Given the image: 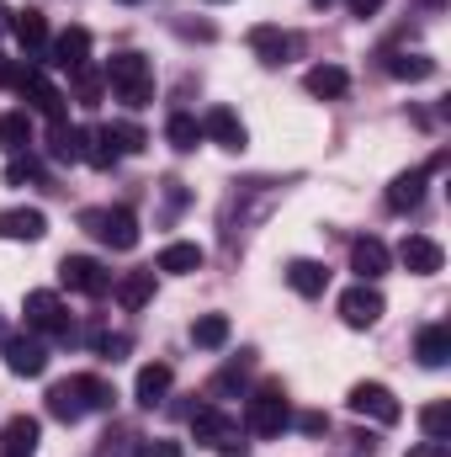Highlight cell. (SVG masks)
Segmentation results:
<instances>
[{"instance_id": "obj_1", "label": "cell", "mask_w": 451, "mask_h": 457, "mask_svg": "<svg viewBox=\"0 0 451 457\" xmlns=\"http://www.w3.org/2000/svg\"><path fill=\"white\" fill-rule=\"evenodd\" d=\"M107 86H112V96L122 107H149L154 102V70H149L144 54H117L107 64Z\"/></svg>"}, {"instance_id": "obj_2", "label": "cell", "mask_w": 451, "mask_h": 457, "mask_svg": "<svg viewBox=\"0 0 451 457\" xmlns=\"http://www.w3.org/2000/svg\"><path fill=\"white\" fill-rule=\"evenodd\" d=\"M292 426V404H287V394H282V383H266V388H255L250 394V410H244V431L250 436H282Z\"/></svg>"}, {"instance_id": "obj_3", "label": "cell", "mask_w": 451, "mask_h": 457, "mask_svg": "<svg viewBox=\"0 0 451 457\" xmlns=\"http://www.w3.org/2000/svg\"><path fill=\"white\" fill-rule=\"evenodd\" d=\"M11 86L21 91V102H27L37 117H48V122H64V96H59V86H53L43 70H16V80H11Z\"/></svg>"}, {"instance_id": "obj_4", "label": "cell", "mask_w": 451, "mask_h": 457, "mask_svg": "<svg viewBox=\"0 0 451 457\" xmlns=\"http://www.w3.org/2000/svg\"><path fill=\"white\" fill-rule=\"evenodd\" d=\"M80 224L91 228L102 245H112V250H133V245H138V219H133L127 208H91Z\"/></svg>"}, {"instance_id": "obj_5", "label": "cell", "mask_w": 451, "mask_h": 457, "mask_svg": "<svg viewBox=\"0 0 451 457\" xmlns=\"http://www.w3.org/2000/svg\"><path fill=\"white\" fill-rule=\"evenodd\" d=\"M59 277H64L70 293H86V298H102L112 287V271L102 261H91V255H64L59 261Z\"/></svg>"}, {"instance_id": "obj_6", "label": "cell", "mask_w": 451, "mask_h": 457, "mask_svg": "<svg viewBox=\"0 0 451 457\" xmlns=\"http://www.w3.org/2000/svg\"><path fill=\"white\" fill-rule=\"evenodd\" d=\"M192 442H202V447H239V420L224 415V410H213V404H202V410H192Z\"/></svg>"}, {"instance_id": "obj_7", "label": "cell", "mask_w": 451, "mask_h": 457, "mask_svg": "<svg viewBox=\"0 0 451 457\" xmlns=\"http://www.w3.org/2000/svg\"><path fill=\"white\" fill-rule=\"evenodd\" d=\"M21 314H27V330L32 336H70V314H64L59 293H27Z\"/></svg>"}, {"instance_id": "obj_8", "label": "cell", "mask_w": 451, "mask_h": 457, "mask_svg": "<svg viewBox=\"0 0 451 457\" xmlns=\"http://www.w3.org/2000/svg\"><path fill=\"white\" fill-rule=\"evenodd\" d=\"M345 404H350L356 415H372L377 426H398V420H404V410H398L393 388H382V383H356Z\"/></svg>"}, {"instance_id": "obj_9", "label": "cell", "mask_w": 451, "mask_h": 457, "mask_svg": "<svg viewBox=\"0 0 451 457\" xmlns=\"http://www.w3.org/2000/svg\"><path fill=\"white\" fill-rule=\"evenodd\" d=\"M382 309H388V303H382V293H377L372 282H356V287L340 298V320H345L350 330H372V325L382 320Z\"/></svg>"}, {"instance_id": "obj_10", "label": "cell", "mask_w": 451, "mask_h": 457, "mask_svg": "<svg viewBox=\"0 0 451 457\" xmlns=\"http://www.w3.org/2000/svg\"><path fill=\"white\" fill-rule=\"evenodd\" d=\"M0 351H5V367L16 378H43L48 372V345L37 341V336H5Z\"/></svg>"}, {"instance_id": "obj_11", "label": "cell", "mask_w": 451, "mask_h": 457, "mask_svg": "<svg viewBox=\"0 0 451 457\" xmlns=\"http://www.w3.org/2000/svg\"><path fill=\"white\" fill-rule=\"evenodd\" d=\"M48 64H53V70H64V75L86 70V64H91V32H86V27L59 32V37H53V48H48Z\"/></svg>"}, {"instance_id": "obj_12", "label": "cell", "mask_w": 451, "mask_h": 457, "mask_svg": "<svg viewBox=\"0 0 451 457\" xmlns=\"http://www.w3.org/2000/svg\"><path fill=\"white\" fill-rule=\"evenodd\" d=\"M250 48H255L260 64H287L298 54V37L282 32V27H271V21H260V27H250Z\"/></svg>"}, {"instance_id": "obj_13", "label": "cell", "mask_w": 451, "mask_h": 457, "mask_svg": "<svg viewBox=\"0 0 451 457\" xmlns=\"http://www.w3.org/2000/svg\"><path fill=\"white\" fill-rule=\"evenodd\" d=\"M11 32H16V43L27 48V59H43V54H48V16H43L37 5L11 11Z\"/></svg>"}, {"instance_id": "obj_14", "label": "cell", "mask_w": 451, "mask_h": 457, "mask_svg": "<svg viewBox=\"0 0 451 457\" xmlns=\"http://www.w3.org/2000/svg\"><path fill=\"white\" fill-rule=\"evenodd\" d=\"M398 261H404L414 277H436V271L447 266V250H441L436 239H425V234H409V239L398 245Z\"/></svg>"}, {"instance_id": "obj_15", "label": "cell", "mask_w": 451, "mask_h": 457, "mask_svg": "<svg viewBox=\"0 0 451 457\" xmlns=\"http://www.w3.org/2000/svg\"><path fill=\"white\" fill-rule=\"evenodd\" d=\"M170 383H176V372H170L165 361H149V367H138V378H133V399H138L144 410H154V404H165Z\"/></svg>"}, {"instance_id": "obj_16", "label": "cell", "mask_w": 451, "mask_h": 457, "mask_svg": "<svg viewBox=\"0 0 451 457\" xmlns=\"http://www.w3.org/2000/svg\"><path fill=\"white\" fill-rule=\"evenodd\" d=\"M37 436H43V426H37L32 415H11V420H5V431H0V453H5V457H32Z\"/></svg>"}, {"instance_id": "obj_17", "label": "cell", "mask_w": 451, "mask_h": 457, "mask_svg": "<svg viewBox=\"0 0 451 457\" xmlns=\"http://www.w3.org/2000/svg\"><path fill=\"white\" fill-rule=\"evenodd\" d=\"M350 271H356L361 282H377V277L388 271V245H382V239H372V234H366V239H356V245H350Z\"/></svg>"}, {"instance_id": "obj_18", "label": "cell", "mask_w": 451, "mask_h": 457, "mask_svg": "<svg viewBox=\"0 0 451 457\" xmlns=\"http://www.w3.org/2000/svg\"><path fill=\"white\" fill-rule=\"evenodd\" d=\"M43 234H48V219H43L37 208H5V213H0V239H27V245H32V239H43Z\"/></svg>"}, {"instance_id": "obj_19", "label": "cell", "mask_w": 451, "mask_h": 457, "mask_svg": "<svg viewBox=\"0 0 451 457\" xmlns=\"http://www.w3.org/2000/svg\"><path fill=\"white\" fill-rule=\"evenodd\" d=\"M202 138H213V144H224V149H244V122L228 112V107H213V112L202 117Z\"/></svg>"}, {"instance_id": "obj_20", "label": "cell", "mask_w": 451, "mask_h": 457, "mask_svg": "<svg viewBox=\"0 0 451 457\" xmlns=\"http://www.w3.org/2000/svg\"><path fill=\"white\" fill-rule=\"evenodd\" d=\"M382 70H388L393 80H409V86H414V80H430V75H436V59H430V54H404V48H398V54L382 59Z\"/></svg>"}, {"instance_id": "obj_21", "label": "cell", "mask_w": 451, "mask_h": 457, "mask_svg": "<svg viewBox=\"0 0 451 457\" xmlns=\"http://www.w3.org/2000/svg\"><path fill=\"white\" fill-rule=\"evenodd\" d=\"M425 181H430V170H404V176L388 187V208H393V213H409V208H420V197H425Z\"/></svg>"}, {"instance_id": "obj_22", "label": "cell", "mask_w": 451, "mask_h": 457, "mask_svg": "<svg viewBox=\"0 0 451 457\" xmlns=\"http://www.w3.org/2000/svg\"><path fill=\"white\" fill-rule=\"evenodd\" d=\"M48 415H53V420H64V426H75V420L86 415V399H80L75 378H64V383H53V388H48Z\"/></svg>"}, {"instance_id": "obj_23", "label": "cell", "mask_w": 451, "mask_h": 457, "mask_svg": "<svg viewBox=\"0 0 451 457\" xmlns=\"http://www.w3.org/2000/svg\"><path fill=\"white\" fill-rule=\"evenodd\" d=\"M414 356H420V367H447L451 361V330L447 325H425L420 341H414Z\"/></svg>"}, {"instance_id": "obj_24", "label": "cell", "mask_w": 451, "mask_h": 457, "mask_svg": "<svg viewBox=\"0 0 451 457\" xmlns=\"http://www.w3.org/2000/svg\"><path fill=\"white\" fill-rule=\"evenodd\" d=\"M160 271H170V277H192V271H202V245H186V239L165 245V250H160Z\"/></svg>"}, {"instance_id": "obj_25", "label": "cell", "mask_w": 451, "mask_h": 457, "mask_svg": "<svg viewBox=\"0 0 451 457\" xmlns=\"http://www.w3.org/2000/svg\"><path fill=\"white\" fill-rule=\"evenodd\" d=\"M287 287L303 293V298H319V293L330 287V271H324L319 261H292V266H287Z\"/></svg>"}, {"instance_id": "obj_26", "label": "cell", "mask_w": 451, "mask_h": 457, "mask_svg": "<svg viewBox=\"0 0 451 457\" xmlns=\"http://www.w3.org/2000/svg\"><path fill=\"white\" fill-rule=\"evenodd\" d=\"M0 149H5V154H27V149H32V117L27 112H0Z\"/></svg>"}, {"instance_id": "obj_27", "label": "cell", "mask_w": 451, "mask_h": 457, "mask_svg": "<svg viewBox=\"0 0 451 457\" xmlns=\"http://www.w3.org/2000/svg\"><path fill=\"white\" fill-rule=\"evenodd\" d=\"M303 86H308V96H345V86H350V75L340 70V64H314L308 75H303Z\"/></svg>"}, {"instance_id": "obj_28", "label": "cell", "mask_w": 451, "mask_h": 457, "mask_svg": "<svg viewBox=\"0 0 451 457\" xmlns=\"http://www.w3.org/2000/svg\"><path fill=\"white\" fill-rule=\"evenodd\" d=\"M48 154H53V160H80V154H86V128L53 122V133H48Z\"/></svg>"}, {"instance_id": "obj_29", "label": "cell", "mask_w": 451, "mask_h": 457, "mask_svg": "<svg viewBox=\"0 0 451 457\" xmlns=\"http://www.w3.org/2000/svg\"><path fill=\"white\" fill-rule=\"evenodd\" d=\"M165 138H170V149H181V154H192L197 144H202V122L192 112H176L165 122Z\"/></svg>"}, {"instance_id": "obj_30", "label": "cell", "mask_w": 451, "mask_h": 457, "mask_svg": "<svg viewBox=\"0 0 451 457\" xmlns=\"http://www.w3.org/2000/svg\"><path fill=\"white\" fill-rule=\"evenodd\" d=\"M149 298H154V271H133V277L117 282V303L122 309H144Z\"/></svg>"}, {"instance_id": "obj_31", "label": "cell", "mask_w": 451, "mask_h": 457, "mask_svg": "<svg viewBox=\"0 0 451 457\" xmlns=\"http://www.w3.org/2000/svg\"><path fill=\"white\" fill-rule=\"evenodd\" d=\"M192 345H197V351H218V345H228V314H202V320L192 325Z\"/></svg>"}, {"instance_id": "obj_32", "label": "cell", "mask_w": 451, "mask_h": 457, "mask_svg": "<svg viewBox=\"0 0 451 457\" xmlns=\"http://www.w3.org/2000/svg\"><path fill=\"white\" fill-rule=\"evenodd\" d=\"M75 388H80L86 410H112V404H117L112 383H107V378H96V372H80V378H75Z\"/></svg>"}, {"instance_id": "obj_33", "label": "cell", "mask_w": 451, "mask_h": 457, "mask_svg": "<svg viewBox=\"0 0 451 457\" xmlns=\"http://www.w3.org/2000/svg\"><path fill=\"white\" fill-rule=\"evenodd\" d=\"M80 160L96 165V170H112L117 149H112V138H107V128H86V154H80Z\"/></svg>"}, {"instance_id": "obj_34", "label": "cell", "mask_w": 451, "mask_h": 457, "mask_svg": "<svg viewBox=\"0 0 451 457\" xmlns=\"http://www.w3.org/2000/svg\"><path fill=\"white\" fill-rule=\"evenodd\" d=\"M107 138H112L117 160H122V154H144V144H149V133H144L138 122H107Z\"/></svg>"}, {"instance_id": "obj_35", "label": "cell", "mask_w": 451, "mask_h": 457, "mask_svg": "<svg viewBox=\"0 0 451 457\" xmlns=\"http://www.w3.org/2000/svg\"><path fill=\"white\" fill-rule=\"evenodd\" d=\"M420 426H425V442H447L451 436V404L447 399L425 404V410H420Z\"/></svg>"}, {"instance_id": "obj_36", "label": "cell", "mask_w": 451, "mask_h": 457, "mask_svg": "<svg viewBox=\"0 0 451 457\" xmlns=\"http://www.w3.org/2000/svg\"><path fill=\"white\" fill-rule=\"evenodd\" d=\"M244 372H250V351H244V356H234V361H228L224 372H218V378H213V383H208V394H213V399H224V394H234V388H239V383H244Z\"/></svg>"}, {"instance_id": "obj_37", "label": "cell", "mask_w": 451, "mask_h": 457, "mask_svg": "<svg viewBox=\"0 0 451 457\" xmlns=\"http://www.w3.org/2000/svg\"><path fill=\"white\" fill-rule=\"evenodd\" d=\"M75 91H80V107H96V96H102V75L86 64V70H75Z\"/></svg>"}, {"instance_id": "obj_38", "label": "cell", "mask_w": 451, "mask_h": 457, "mask_svg": "<svg viewBox=\"0 0 451 457\" xmlns=\"http://www.w3.org/2000/svg\"><path fill=\"white\" fill-rule=\"evenodd\" d=\"M27 181H37V160H32V154H27V160L16 154V160L5 165V187H27Z\"/></svg>"}, {"instance_id": "obj_39", "label": "cell", "mask_w": 451, "mask_h": 457, "mask_svg": "<svg viewBox=\"0 0 451 457\" xmlns=\"http://www.w3.org/2000/svg\"><path fill=\"white\" fill-rule=\"evenodd\" d=\"M127 351H133L127 336H96V356H107V361H122Z\"/></svg>"}, {"instance_id": "obj_40", "label": "cell", "mask_w": 451, "mask_h": 457, "mask_svg": "<svg viewBox=\"0 0 451 457\" xmlns=\"http://www.w3.org/2000/svg\"><path fill=\"white\" fill-rule=\"evenodd\" d=\"M133 457H181V442H144Z\"/></svg>"}, {"instance_id": "obj_41", "label": "cell", "mask_w": 451, "mask_h": 457, "mask_svg": "<svg viewBox=\"0 0 451 457\" xmlns=\"http://www.w3.org/2000/svg\"><path fill=\"white\" fill-rule=\"evenodd\" d=\"M409 457H451V442H425V447H414Z\"/></svg>"}, {"instance_id": "obj_42", "label": "cell", "mask_w": 451, "mask_h": 457, "mask_svg": "<svg viewBox=\"0 0 451 457\" xmlns=\"http://www.w3.org/2000/svg\"><path fill=\"white\" fill-rule=\"evenodd\" d=\"M350 5V16H377L382 11V0H345Z\"/></svg>"}, {"instance_id": "obj_43", "label": "cell", "mask_w": 451, "mask_h": 457, "mask_svg": "<svg viewBox=\"0 0 451 457\" xmlns=\"http://www.w3.org/2000/svg\"><path fill=\"white\" fill-rule=\"evenodd\" d=\"M298 426H303V431H308V436H319V431H324V426H330V420H324V415H303V420H298Z\"/></svg>"}, {"instance_id": "obj_44", "label": "cell", "mask_w": 451, "mask_h": 457, "mask_svg": "<svg viewBox=\"0 0 451 457\" xmlns=\"http://www.w3.org/2000/svg\"><path fill=\"white\" fill-rule=\"evenodd\" d=\"M11 80H16V64H11V59L0 54V86H11Z\"/></svg>"}, {"instance_id": "obj_45", "label": "cell", "mask_w": 451, "mask_h": 457, "mask_svg": "<svg viewBox=\"0 0 451 457\" xmlns=\"http://www.w3.org/2000/svg\"><path fill=\"white\" fill-rule=\"evenodd\" d=\"M5 27H11V11H5V5H0V32H5Z\"/></svg>"}, {"instance_id": "obj_46", "label": "cell", "mask_w": 451, "mask_h": 457, "mask_svg": "<svg viewBox=\"0 0 451 457\" xmlns=\"http://www.w3.org/2000/svg\"><path fill=\"white\" fill-rule=\"evenodd\" d=\"M420 5H430V11H441V5H447V0H420Z\"/></svg>"}, {"instance_id": "obj_47", "label": "cell", "mask_w": 451, "mask_h": 457, "mask_svg": "<svg viewBox=\"0 0 451 457\" xmlns=\"http://www.w3.org/2000/svg\"><path fill=\"white\" fill-rule=\"evenodd\" d=\"M314 5H330V0H314Z\"/></svg>"}, {"instance_id": "obj_48", "label": "cell", "mask_w": 451, "mask_h": 457, "mask_svg": "<svg viewBox=\"0 0 451 457\" xmlns=\"http://www.w3.org/2000/svg\"><path fill=\"white\" fill-rule=\"evenodd\" d=\"M122 5H133V0H122Z\"/></svg>"}, {"instance_id": "obj_49", "label": "cell", "mask_w": 451, "mask_h": 457, "mask_svg": "<svg viewBox=\"0 0 451 457\" xmlns=\"http://www.w3.org/2000/svg\"><path fill=\"white\" fill-rule=\"evenodd\" d=\"M208 5H218V0H208Z\"/></svg>"}]
</instances>
